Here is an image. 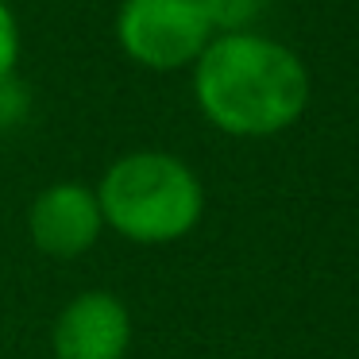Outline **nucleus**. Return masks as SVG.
<instances>
[{"label": "nucleus", "mask_w": 359, "mask_h": 359, "mask_svg": "<svg viewBox=\"0 0 359 359\" xmlns=\"http://www.w3.org/2000/svg\"><path fill=\"white\" fill-rule=\"evenodd\" d=\"M50 348L55 359H124L132 348V313L109 290H86L58 309Z\"/></svg>", "instance_id": "obj_5"}, {"label": "nucleus", "mask_w": 359, "mask_h": 359, "mask_svg": "<svg viewBox=\"0 0 359 359\" xmlns=\"http://www.w3.org/2000/svg\"><path fill=\"white\" fill-rule=\"evenodd\" d=\"M104 217L97 194L81 182H55L27 209V236L50 259H81L97 248Z\"/></svg>", "instance_id": "obj_4"}, {"label": "nucleus", "mask_w": 359, "mask_h": 359, "mask_svg": "<svg viewBox=\"0 0 359 359\" xmlns=\"http://www.w3.org/2000/svg\"><path fill=\"white\" fill-rule=\"evenodd\" d=\"M27 104H32V97H27L24 81H16V78L0 81V128L20 124L27 116Z\"/></svg>", "instance_id": "obj_8"}, {"label": "nucleus", "mask_w": 359, "mask_h": 359, "mask_svg": "<svg viewBox=\"0 0 359 359\" xmlns=\"http://www.w3.org/2000/svg\"><path fill=\"white\" fill-rule=\"evenodd\" d=\"M116 39L132 62L147 70H178L201 58L212 27L201 0H124Z\"/></svg>", "instance_id": "obj_3"}, {"label": "nucleus", "mask_w": 359, "mask_h": 359, "mask_svg": "<svg viewBox=\"0 0 359 359\" xmlns=\"http://www.w3.org/2000/svg\"><path fill=\"white\" fill-rule=\"evenodd\" d=\"M209 27H220L224 35L248 32V24H255L259 12L266 8V0H201Z\"/></svg>", "instance_id": "obj_6"}, {"label": "nucleus", "mask_w": 359, "mask_h": 359, "mask_svg": "<svg viewBox=\"0 0 359 359\" xmlns=\"http://www.w3.org/2000/svg\"><path fill=\"white\" fill-rule=\"evenodd\" d=\"M194 97L209 124L240 140L286 132L309 104V74L290 47L263 35H220L201 50Z\"/></svg>", "instance_id": "obj_1"}, {"label": "nucleus", "mask_w": 359, "mask_h": 359, "mask_svg": "<svg viewBox=\"0 0 359 359\" xmlns=\"http://www.w3.org/2000/svg\"><path fill=\"white\" fill-rule=\"evenodd\" d=\"M16 62H20V24L12 16V8L0 0V81L16 78Z\"/></svg>", "instance_id": "obj_7"}, {"label": "nucleus", "mask_w": 359, "mask_h": 359, "mask_svg": "<svg viewBox=\"0 0 359 359\" xmlns=\"http://www.w3.org/2000/svg\"><path fill=\"white\" fill-rule=\"evenodd\" d=\"M93 194L104 228L143 248L189 236L205 212V189L197 174L166 151L120 155Z\"/></svg>", "instance_id": "obj_2"}]
</instances>
